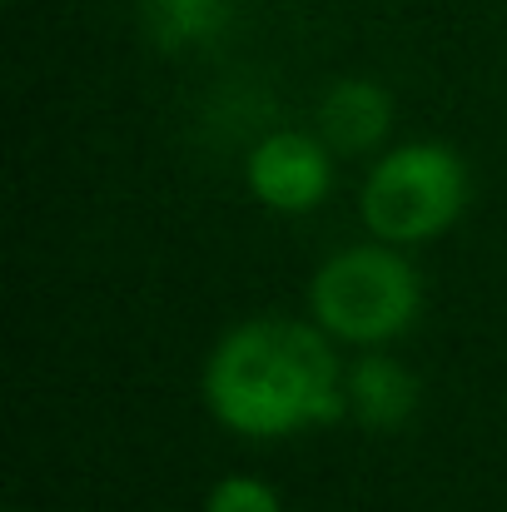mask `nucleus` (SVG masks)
I'll list each match as a JSON object with an SVG mask.
<instances>
[{
	"label": "nucleus",
	"mask_w": 507,
	"mask_h": 512,
	"mask_svg": "<svg viewBox=\"0 0 507 512\" xmlns=\"http://www.w3.org/2000/svg\"><path fill=\"white\" fill-rule=\"evenodd\" d=\"M348 368L304 319H249L204 358V403L239 438H289L348 413Z\"/></svg>",
	"instance_id": "obj_1"
},
{
	"label": "nucleus",
	"mask_w": 507,
	"mask_h": 512,
	"mask_svg": "<svg viewBox=\"0 0 507 512\" xmlns=\"http://www.w3.org/2000/svg\"><path fill=\"white\" fill-rule=\"evenodd\" d=\"M423 314V279L393 244H353L319 264L309 284V324L334 343L383 348L403 339Z\"/></svg>",
	"instance_id": "obj_2"
},
{
	"label": "nucleus",
	"mask_w": 507,
	"mask_h": 512,
	"mask_svg": "<svg viewBox=\"0 0 507 512\" xmlns=\"http://www.w3.org/2000/svg\"><path fill=\"white\" fill-rule=\"evenodd\" d=\"M463 209H468V165L458 150L438 140H408L378 155L358 194L363 229L393 249L448 234Z\"/></svg>",
	"instance_id": "obj_3"
},
{
	"label": "nucleus",
	"mask_w": 507,
	"mask_h": 512,
	"mask_svg": "<svg viewBox=\"0 0 507 512\" xmlns=\"http://www.w3.org/2000/svg\"><path fill=\"white\" fill-rule=\"evenodd\" d=\"M244 184L274 214H309L334 189V150L309 130H274L249 150Z\"/></svg>",
	"instance_id": "obj_4"
},
{
	"label": "nucleus",
	"mask_w": 507,
	"mask_h": 512,
	"mask_svg": "<svg viewBox=\"0 0 507 512\" xmlns=\"http://www.w3.org/2000/svg\"><path fill=\"white\" fill-rule=\"evenodd\" d=\"M393 130V95L378 80H334L319 100V140L334 155H368Z\"/></svg>",
	"instance_id": "obj_5"
},
{
	"label": "nucleus",
	"mask_w": 507,
	"mask_h": 512,
	"mask_svg": "<svg viewBox=\"0 0 507 512\" xmlns=\"http://www.w3.org/2000/svg\"><path fill=\"white\" fill-rule=\"evenodd\" d=\"M343 393H348V413L363 428H403L418 413V378L378 348L348 363Z\"/></svg>",
	"instance_id": "obj_6"
},
{
	"label": "nucleus",
	"mask_w": 507,
	"mask_h": 512,
	"mask_svg": "<svg viewBox=\"0 0 507 512\" xmlns=\"http://www.w3.org/2000/svg\"><path fill=\"white\" fill-rule=\"evenodd\" d=\"M140 15L160 50H189L234 20V0H140Z\"/></svg>",
	"instance_id": "obj_7"
},
{
	"label": "nucleus",
	"mask_w": 507,
	"mask_h": 512,
	"mask_svg": "<svg viewBox=\"0 0 507 512\" xmlns=\"http://www.w3.org/2000/svg\"><path fill=\"white\" fill-rule=\"evenodd\" d=\"M204 512H284V503H279V493H274L264 478H244V473H234V478L214 483V493H209Z\"/></svg>",
	"instance_id": "obj_8"
}]
</instances>
